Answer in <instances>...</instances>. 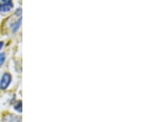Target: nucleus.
<instances>
[{
    "label": "nucleus",
    "mask_w": 149,
    "mask_h": 122,
    "mask_svg": "<svg viewBox=\"0 0 149 122\" xmlns=\"http://www.w3.org/2000/svg\"><path fill=\"white\" fill-rule=\"evenodd\" d=\"M11 80H12V77L9 74H8V73L3 74L2 76L1 81H0V88L3 90L6 89L10 84Z\"/></svg>",
    "instance_id": "obj_1"
},
{
    "label": "nucleus",
    "mask_w": 149,
    "mask_h": 122,
    "mask_svg": "<svg viewBox=\"0 0 149 122\" xmlns=\"http://www.w3.org/2000/svg\"><path fill=\"white\" fill-rule=\"evenodd\" d=\"M13 4L10 0H3L0 3V12H8L13 8Z\"/></svg>",
    "instance_id": "obj_2"
},
{
    "label": "nucleus",
    "mask_w": 149,
    "mask_h": 122,
    "mask_svg": "<svg viewBox=\"0 0 149 122\" xmlns=\"http://www.w3.org/2000/svg\"><path fill=\"white\" fill-rule=\"evenodd\" d=\"M22 118L13 114H7L3 119V122H21Z\"/></svg>",
    "instance_id": "obj_3"
},
{
    "label": "nucleus",
    "mask_w": 149,
    "mask_h": 122,
    "mask_svg": "<svg viewBox=\"0 0 149 122\" xmlns=\"http://www.w3.org/2000/svg\"><path fill=\"white\" fill-rule=\"evenodd\" d=\"M14 109L17 111L18 112H22V101H17V103L16 105L14 106Z\"/></svg>",
    "instance_id": "obj_4"
},
{
    "label": "nucleus",
    "mask_w": 149,
    "mask_h": 122,
    "mask_svg": "<svg viewBox=\"0 0 149 122\" xmlns=\"http://www.w3.org/2000/svg\"><path fill=\"white\" fill-rule=\"evenodd\" d=\"M5 61V54L1 53L0 54V66L3 65Z\"/></svg>",
    "instance_id": "obj_5"
},
{
    "label": "nucleus",
    "mask_w": 149,
    "mask_h": 122,
    "mask_svg": "<svg viewBox=\"0 0 149 122\" xmlns=\"http://www.w3.org/2000/svg\"><path fill=\"white\" fill-rule=\"evenodd\" d=\"M3 46V41H0V50L2 49Z\"/></svg>",
    "instance_id": "obj_6"
}]
</instances>
